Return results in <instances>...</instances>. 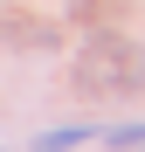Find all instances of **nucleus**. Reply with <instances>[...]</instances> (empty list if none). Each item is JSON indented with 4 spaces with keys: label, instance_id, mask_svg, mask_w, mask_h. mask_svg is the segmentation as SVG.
Masks as SVG:
<instances>
[{
    "label": "nucleus",
    "instance_id": "obj_1",
    "mask_svg": "<svg viewBox=\"0 0 145 152\" xmlns=\"http://www.w3.org/2000/svg\"><path fill=\"white\" fill-rule=\"evenodd\" d=\"M76 83L83 90H145V56L117 35H97L76 62Z\"/></svg>",
    "mask_w": 145,
    "mask_h": 152
},
{
    "label": "nucleus",
    "instance_id": "obj_2",
    "mask_svg": "<svg viewBox=\"0 0 145 152\" xmlns=\"http://www.w3.org/2000/svg\"><path fill=\"white\" fill-rule=\"evenodd\" d=\"M83 138H97V132H90V124H55V132H42L35 145H42V152H76Z\"/></svg>",
    "mask_w": 145,
    "mask_h": 152
}]
</instances>
